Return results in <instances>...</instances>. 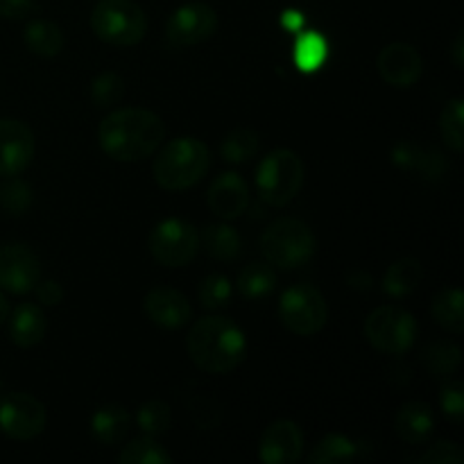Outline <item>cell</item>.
Segmentation results:
<instances>
[{"label":"cell","mask_w":464,"mask_h":464,"mask_svg":"<svg viewBox=\"0 0 464 464\" xmlns=\"http://www.w3.org/2000/svg\"><path fill=\"white\" fill-rule=\"evenodd\" d=\"M166 139V125L150 109L122 107L102 118L98 143L113 161L136 163L152 157Z\"/></svg>","instance_id":"1"},{"label":"cell","mask_w":464,"mask_h":464,"mask_svg":"<svg viewBox=\"0 0 464 464\" xmlns=\"http://www.w3.org/2000/svg\"><path fill=\"white\" fill-rule=\"evenodd\" d=\"M186 349L190 361L207 374H229L247 356V338L227 317L208 315L195 322Z\"/></svg>","instance_id":"2"},{"label":"cell","mask_w":464,"mask_h":464,"mask_svg":"<svg viewBox=\"0 0 464 464\" xmlns=\"http://www.w3.org/2000/svg\"><path fill=\"white\" fill-rule=\"evenodd\" d=\"M208 166H211V152L207 143L193 136H179L159 152L154 161V181L161 188L177 193L198 184L208 172Z\"/></svg>","instance_id":"3"},{"label":"cell","mask_w":464,"mask_h":464,"mask_svg":"<svg viewBox=\"0 0 464 464\" xmlns=\"http://www.w3.org/2000/svg\"><path fill=\"white\" fill-rule=\"evenodd\" d=\"M91 30L116 48H131L148 34V16L134 0H100L91 12Z\"/></svg>","instance_id":"4"},{"label":"cell","mask_w":464,"mask_h":464,"mask_svg":"<svg viewBox=\"0 0 464 464\" xmlns=\"http://www.w3.org/2000/svg\"><path fill=\"white\" fill-rule=\"evenodd\" d=\"M261 245L267 263L281 270L306 266L317 247L313 229L297 218H281L272 222L263 234Z\"/></svg>","instance_id":"5"},{"label":"cell","mask_w":464,"mask_h":464,"mask_svg":"<svg viewBox=\"0 0 464 464\" xmlns=\"http://www.w3.org/2000/svg\"><path fill=\"white\" fill-rule=\"evenodd\" d=\"M304 175H306V168H304L302 157H297L288 148L272 150L258 166V193L270 207H285L302 190Z\"/></svg>","instance_id":"6"},{"label":"cell","mask_w":464,"mask_h":464,"mask_svg":"<svg viewBox=\"0 0 464 464\" xmlns=\"http://www.w3.org/2000/svg\"><path fill=\"white\" fill-rule=\"evenodd\" d=\"M279 317L290 334L311 338L329 322V304L315 285L297 284L281 295Z\"/></svg>","instance_id":"7"},{"label":"cell","mask_w":464,"mask_h":464,"mask_svg":"<svg viewBox=\"0 0 464 464\" xmlns=\"http://www.w3.org/2000/svg\"><path fill=\"white\" fill-rule=\"evenodd\" d=\"M365 338L374 349L388 356H403L415 344V315L399 306H379L367 315Z\"/></svg>","instance_id":"8"},{"label":"cell","mask_w":464,"mask_h":464,"mask_svg":"<svg viewBox=\"0 0 464 464\" xmlns=\"http://www.w3.org/2000/svg\"><path fill=\"white\" fill-rule=\"evenodd\" d=\"M148 247L154 261L161 266L184 267L199 252V234L190 222L181 218H168L152 229Z\"/></svg>","instance_id":"9"},{"label":"cell","mask_w":464,"mask_h":464,"mask_svg":"<svg viewBox=\"0 0 464 464\" xmlns=\"http://www.w3.org/2000/svg\"><path fill=\"white\" fill-rule=\"evenodd\" d=\"M48 424L45 406L27 392H12L0 399V430L12 440L39 438Z\"/></svg>","instance_id":"10"},{"label":"cell","mask_w":464,"mask_h":464,"mask_svg":"<svg viewBox=\"0 0 464 464\" xmlns=\"http://www.w3.org/2000/svg\"><path fill=\"white\" fill-rule=\"evenodd\" d=\"M218 30V14L207 3H186L170 14L166 23V39L175 48H190L211 39Z\"/></svg>","instance_id":"11"},{"label":"cell","mask_w":464,"mask_h":464,"mask_svg":"<svg viewBox=\"0 0 464 464\" xmlns=\"http://www.w3.org/2000/svg\"><path fill=\"white\" fill-rule=\"evenodd\" d=\"M34 131L18 118H0V177H16L34 159Z\"/></svg>","instance_id":"12"},{"label":"cell","mask_w":464,"mask_h":464,"mask_svg":"<svg viewBox=\"0 0 464 464\" xmlns=\"http://www.w3.org/2000/svg\"><path fill=\"white\" fill-rule=\"evenodd\" d=\"M41 279L39 256L25 245L0 247V290L12 295H27Z\"/></svg>","instance_id":"13"},{"label":"cell","mask_w":464,"mask_h":464,"mask_svg":"<svg viewBox=\"0 0 464 464\" xmlns=\"http://www.w3.org/2000/svg\"><path fill=\"white\" fill-rule=\"evenodd\" d=\"M376 68L385 84L394 86V89H408L420 82L421 72H424V62L415 45L397 41L381 50L376 57Z\"/></svg>","instance_id":"14"},{"label":"cell","mask_w":464,"mask_h":464,"mask_svg":"<svg viewBox=\"0 0 464 464\" xmlns=\"http://www.w3.org/2000/svg\"><path fill=\"white\" fill-rule=\"evenodd\" d=\"M304 453V433L295 421L279 420L267 426L258 442V460L266 464H295Z\"/></svg>","instance_id":"15"},{"label":"cell","mask_w":464,"mask_h":464,"mask_svg":"<svg viewBox=\"0 0 464 464\" xmlns=\"http://www.w3.org/2000/svg\"><path fill=\"white\" fill-rule=\"evenodd\" d=\"M143 311L157 326L168 331L181 329L193 320V306L179 290L170 285H157L143 299Z\"/></svg>","instance_id":"16"},{"label":"cell","mask_w":464,"mask_h":464,"mask_svg":"<svg viewBox=\"0 0 464 464\" xmlns=\"http://www.w3.org/2000/svg\"><path fill=\"white\" fill-rule=\"evenodd\" d=\"M208 207L222 220H236L249 207V186L238 172H222L208 188Z\"/></svg>","instance_id":"17"},{"label":"cell","mask_w":464,"mask_h":464,"mask_svg":"<svg viewBox=\"0 0 464 464\" xmlns=\"http://www.w3.org/2000/svg\"><path fill=\"white\" fill-rule=\"evenodd\" d=\"M45 334H48V320L36 304L25 302L14 308L12 317H9V340L16 347H36L39 343H44Z\"/></svg>","instance_id":"18"},{"label":"cell","mask_w":464,"mask_h":464,"mask_svg":"<svg viewBox=\"0 0 464 464\" xmlns=\"http://www.w3.org/2000/svg\"><path fill=\"white\" fill-rule=\"evenodd\" d=\"M435 417L421 401L403 403L394 415V433L406 444H424L433 435Z\"/></svg>","instance_id":"19"},{"label":"cell","mask_w":464,"mask_h":464,"mask_svg":"<svg viewBox=\"0 0 464 464\" xmlns=\"http://www.w3.org/2000/svg\"><path fill=\"white\" fill-rule=\"evenodd\" d=\"M127 430H130V412L125 406L118 403H107V406L98 408L95 415L91 417V435L102 447H116L125 440Z\"/></svg>","instance_id":"20"},{"label":"cell","mask_w":464,"mask_h":464,"mask_svg":"<svg viewBox=\"0 0 464 464\" xmlns=\"http://www.w3.org/2000/svg\"><path fill=\"white\" fill-rule=\"evenodd\" d=\"M392 161L403 170H412L424 179H438L444 172V159L435 150L420 148L415 143H399L392 150Z\"/></svg>","instance_id":"21"},{"label":"cell","mask_w":464,"mask_h":464,"mask_svg":"<svg viewBox=\"0 0 464 464\" xmlns=\"http://www.w3.org/2000/svg\"><path fill=\"white\" fill-rule=\"evenodd\" d=\"M23 41L30 48V53L39 54V57H57L66 44L62 27L48 18H36V21L27 23Z\"/></svg>","instance_id":"22"},{"label":"cell","mask_w":464,"mask_h":464,"mask_svg":"<svg viewBox=\"0 0 464 464\" xmlns=\"http://www.w3.org/2000/svg\"><path fill=\"white\" fill-rule=\"evenodd\" d=\"M295 66L302 72H315L329 59V41L324 34L315 30H302L297 34L293 50Z\"/></svg>","instance_id":"23"},{"label":"cell","mask_w":464,"mask_h":464,"mask_svg":"<svg viewBox=\"0 0 464 464\" xmlns=\"http://www.w3.org/2000/svg\"><path fill=\"white\" fill-rule=\"evenodd\" d=\"M421 276H424V267L417 258H399L385 272L383 290L390 297H408L421 284Z\"/></svg>","instance_id":"24"},{"label":"cell","mask_w":464,"mask_h":464,"mask_svg":"<svg viewBox=\"0 0 464 464\" xmlns=\"http://www.w3.org/2000/svg\"><path fill=\"white\" fill-rule=\"evenodd\" d=\"M433 320L449 334L460 335L464 331V295L460 288L440 290L430 304Z\"/></svg>","instance_id":"25"},{"label":"cell","mask_w":464,"mask_h":464,"mask_svg":"<svg viewBox=\"0 0 464 464\" xmlns=\"http://www.w3.org/2000/svg\"><path fill=\"white\" fill-rule=\"evenodd\" d=\"M199 247L218 261H234L243 249L240 234L229 225H208L199 236Z\"/></svg>","instance_id":"26"},{"label":"cell","mask_w":464,"mask_h":464,"mask_svg":"<svg viewBox=\"0 0 464 464\" xmlns=\"http://www.w3.org/2000/svg\"><path fill=\"white\" fill-rule=\"evenodd\" d=\"M238 293L247 299L270 297L272 290L276 288V272L266 263H249L238 275Z\"/></svg>","instance_id":"27"},{"label":"cell","mask_w":464,"mask_h":464,"mask_svg":"<svg viewBox=\"0 0 464 464\" xmlns=\"http://www.w3.org/2000/svg\"><path fill=\"white\" fill-rule=\"evenodd\" d=\"M358 456V447L353 440H349L343 433L324 435L320 442L313 447L308 460L313 464H334V462H349Z\"/></svg>","instance_id":"28"},{"label":"cell","mask_w":464,"mask_h":464,"mask_svg":"<svg viewBox=\"0 0 464 464\" xmlns=\"http://www.w3.org/2000/svg\"><path fill=\"white\" fill-rule=\"evenodd\" d=\"M421 361L433 372V376H451L460 367L462 352L458 344L449 343V340H435L424 349Z\"/></svg>","instance_id":"29"},{"label":"cell","mask_w":464,"mask_h":464,"mask_svg":"<svg viewBox=\"0 0 464 464\" xmlns=\"http://www.w3.org/2000/svg\"><path fill=\"white\" fill-rule=\"evenodd\" d=\"M258 148H261V140H258L256 131L247 130V127H238V130L229 131L225 136L220 152L225 161L240 166V163H247L249 159L256 157Z\"/></svg>","instance_id":"30"},{"label":"cell","mask_w":464,"mask_h":464,"mask_svg":"<svg viewBox=\"0 0 464 464\" xmlns=\"http://www.w3.org/2000/svg\"><path fill=\"white\" fill-rule=\"evenodd\" d=\"M121 464H170L172 456L157 442L154 438L145 435V438L134 440L127 444L118 456Z\"/></svg>","instance_id":"31"},{"label":"cell","mask_w":464,"mask_h":464,"mask_svg":"<svg viewBox=\"0 0 464 464\" xmlns=\"http://www.w3.org/2000/svg\"><path fill=\"white\" fill-rule=\"evenodd\" d=\"M440 131L451 152L460 154L464 148V104L462 98L449 100L447 107L442 109L440 116Z\"/></svg>","instance_id":"32"},{"label":"cell","mask_w":464,"mask_h":464,"mask_svg":"<svg viewBox=\"0 0 464 464\" xmlns=\"http://www.w3.org/2000/svg\"><path fill=\"white\" fill-rule=\"evenodd\" d=\"M136 421H139V429L143 430V435L157 438V435L168 433V429L172 426V411L161 399H150L139 408Z\"/></svg>","instance_id":"33"},{"label":"cell","mask_w":464,"mask_h":464,"mask_svg":"<svg viewBox=\"0 0 464 464\" xmlns=\"http://www.w3.org/2000/svg\"><path fill=\"white\" fill-rule=\"evenodd\" d=\"M125 98V80L118 72H102L91 82V100L95 107H113Z\"/></svg>","instance_id":"34"},{"label":"cell","mask_w":464,"mask_h":464,"mask_svg":"<svg viewBox=\"0 0 464 464\" xmlns=\"http://www.w3.org/2000/svg\"><path fill=\"white\" fill-rule=\"evenodd\" d=\"M231 293H234V285H231V281L225 275H211L202 281L198 297L202 308L216 311V308L227 306V302L231 299Z\"/></svg>","instance_id":"35"},{"label":"cell","mask_w":464,"mask_h":464,"mask_svg":"<svg viewBox=\"0 0 464 464\" xmlns=\"http://www.w3.org/2000/svg\"><path fill=\"white\" fill-rule=\"evenodd\" d=\"M7 179L9 181L0 186V204L12 216H23L32 207V188L16 177H7Z\"/></svg>","instance_id":"36"},{"label":"cell","mask_w":464,"mask_h":464,"mask_svg":"<svg viewBox=\"0 0 464 464\" xmlns=\"http://www.w3.org/2000/svg\"><path fill=\"white\" fill-rule=\"evenodd\" d=\"M464 388L460 381H451L442 388L440 394V406L442 412L447 415V420H451L456 426H462L464 421Z\"/></svg>","instance_id":"37"},{"label":"cell","mask_w":464,"mask_h":464,"mask_svg":"<svg viewBox=\"0 0 464 464\" xmlns=\"http://www.w3.org/2000/svg\"><path fill=\"white\" fill-rule=\"evenodd\" d=\"M420 464H464V451L456 442H438L421 453Z\"/></svg>","instance_id":"38"},{"label":"cell","mask_w":464,"mask_h":464,"mask_svg":"<svg viewBox=\"0 0 464 464\" xmlns=\"http://www.w3.org/2000/svg\"><path fill=\"white\" fill-rule=\"evenodd\" d=\"M34 290L39 302L45 304V306H57V304L63 299V288L59 285V281L54 279H48V281L39 279V284L34 285Z\"/></svg>","instance_id":"39"},{"label":"cell","mask_w":464,"mask_h":464,"mask_svg":"<svg viewBox=\"0 0 464 464\" xmlns=\"http://www.w3.org/2000/svg\"><path fill=\"white\" fill-rule=\"evenodd\" d=\"M36 0H0V16L3 18H25L34 9Z\"/></svg>","instance_id":"40"},{"label":"cell","mask_w":464,"mask_h":464,"mask_svg":"<svg viewBox=\"0 0 464 464\" xmlns=\"http://www.w3.org/2000/svg\"><path fill=\"white\" fill-rule=\"evenodd\" d=\"M281 25L288 32L299 34V32L304 30V25H306V18H304V14L297 12V9H285L284 16H281Z\"/></svg>","instance_id":"41"},{"label":"cell","mask_w":464,"mask_h":464,"mask_svg":"<svg viewBox=\"0 0 464 464\" xmlns=\"http://www.w3.org/2000/svg\"><path fill=\"white\" fill-rule=\"evenodd\" d=\"M451 62L456 68L464 66V34L462 32H458L456 41H453V45H451Z\"/></svg>","instance_id":"42"},{"label":"cell","mask_w":464,"mask_h":464,"mask_svg":"<svg viewBox=\"0 0 464 464\" xmlns=\"http://www.w3.org/2000/svg\"><path fill=\"white\" fill-rule=\"evenodd\" d=\"M9 317V302L3 293H0V324Z\"/></svg>","instance_id":"43"},{"label":"cell","mask_w":464,"mask_h":464,"mask_svg":"<svg viewBox=\"0 0 464 464\" xmlns=\"http://www.w3.org/2000/svg\"><path fill=\"white\" fill-rule=\"evenodd\" d=\"M0 388H3V381H0Z\"/></svg>","instance_id":"44"}]
</instances>
